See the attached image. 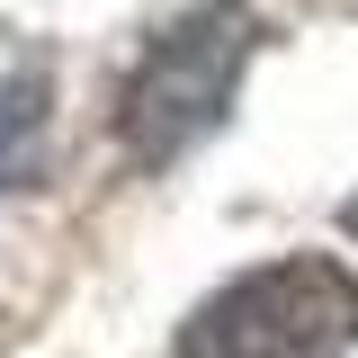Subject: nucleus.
Wrapping results in <instances>:
<instances>
[{
  "instance_id": "nucleus-1",
  "label": "nucleus",
  "mask_w": 358,
  "mask_h": 358,
  "mask_svg": "<svg viewBox=\"0 0 358 358\" xmlns=\"http://www.w3.org/2000/svg\"><path fill=\"white\" fill-rule=\"evenodd\" d=\"M251 54H260V9L251 0H206V9L171 18L143 45V63L126 72V90H117V152L134 171L188 162L233 117Z\"/></svg>"
},
{
  "instance_id": "nucleus-3",
  "label": "nucleus",
  "mask_w": 358,
  "mask_h": 358,
  "mask_svg": "<svg viewBox=\"0 0 358 358\" xmlns=\"http://www.w3.org/2000/svg\"><path fill=\"white\" fill-rule=\"evenodd\" d=\"M45 108H54V81H45L36 63L0 81V197H9L18 179L36 171V143H45Z\"/></svg>"
},
{
  "instance_id": "nucleus-2",
  "label": "nucleus",
  "mask_w": 358,
  "mask_h": 358,
  "mask_svg": "<svg viewBox=\"0 0 358 358\" xmlns=\"http://www.w3.org/2000/svg\"><path fill=\"white\" fill-rule=\"evenodd\" d=\"M358 350V278L331 251L242 268L179 322L171 358H350Z\"/></svg>"
},
{
  "instance_id": "nucleus-4",
  "label": "nucleus",
  "mask_w": 358,
  "mask_h": 358,
  "mask_svg": "<svg viewBox=\"0 0 358 358\" xmlns=\"http://www.w3.org/2000/svg\"><path fill=\"white\" fill-rule=\"evenodd\" d=\"M341 233H350V242H358V188H350V206H341Z\"/></svg>"
}]
</instances>
